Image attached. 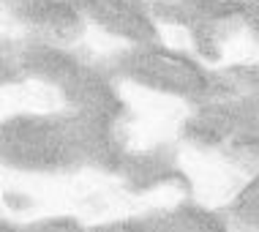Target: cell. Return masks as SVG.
Returning a JSON list of instances; mask_svg holds the SVG:
<instances>
[{
  "label": "cell",
  "mask_w": 259,
  "mask_h": 232,
  "mask_svg": "<svg viewBox=\"0 0 259 232\" xmlns=\"http://www.w3.org/2000/svg\"><path fill=\"white\" fill-rule=\"evenodd\" d=\"M161 38L164 44H169L172 49H188L191 47V33L183 25H164L161 27Z\"/></svg>",
  "instance_id": "7a4b0ae2"
},
{
  "label": "cell",
  "mask_w": 259,
  "mask_h": 232,
  "mask_svg": "<svg viewBox=\"0 0 259 232\" xmlns=\"http://www.w3.org/2000/svg\"><path fill=\"white\" fill-rule=\"evenodd\" d=\"M17 107H25V109H38V112H50V109H58L60 107V96L55 93L52 88L47 85H25V88H17Z\"/></svg>",
  "instance_id": "6da1fadb"
}]
</instances>
